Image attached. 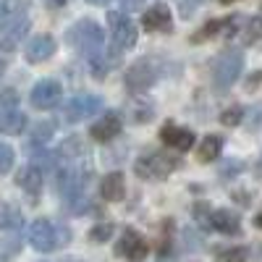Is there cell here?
<instances>
[{
  "label": "cell",
  "mask_w": 262,
  "mask_h": 262,
  "mask_svg": "<svg viewBox=\"0 0 262 262\" xmlns=\"http://www.w3.org/2000/svg\"><path fill=\"white\" fill-rule=\"evenodd\" d=\"M121 128H123L121 113L107 111L105 116H100V121H95V123L90 126V137H92L95 142H111V139H116V137L121 134Z\"/></svg>",
  "instance_id": "30bf717a"
},
{
  "label": "cell",
  "mask_w": 262,
  "mask_h": 262,
  "mask_svg": "<svg viewBox=\"0 0 262 262\" xmlns=\"http://www.w3.org/2000/svg\"><path fill=\"white\" fill-rule=\"evenodd\" d=\"M86 63H90V71H92L95 79H105L107 74H111V69L121 66V53H118V48H113V50L102 48V50H97V53H92L90 58H86Z\"/></svg>",
  "instance_id": "4fadbf2b"
},
{
  "label": "cell",
  "mask_w": 262,
  "mask_h": 262,
  "mask_svg": "<svg viewBox=\"0 0 262 262\" xmlns=\"http://www.w3.org/2000/svg\"><path fill=\"white\" fill-rule=\"evenodd\" d=\"M13 160H16L13 147H8V144L0 142V176H3V173H8V170L13 168Z\"/></svg>",
  "instance_id": "f1b7e54d"
},
{
  "label": "cell",
  "mask_w": 262,
  "mask_h": 262,
  "mask_svg": "<svg viewBox=\"0 0 262 262\" xmlns=\"http://www.w3.org/2000/svg\"><path fill=\"white\" fill-rule=\"evenodd\" d=\"M27 128V116L21 113V111H13V113H6V116H0V131L3 134H21V131Z\"/></svg>",
  "instance_id": "44dd1931"
},
{
  "label": "cell",
  "mask_w": 262,
  "mask_h": 262,
  "mask_svg": "<svg viewBox=\"0 0 262 262\" xmlns=\"http://www.w3.org/2000/svg\"><path fill=\"white\" fill-rule=\"evenodd\" d=\"M16 184L24 189L32 200H37L39 196V191H42V184H45V173H42L37 165H27L24 170H18V176H16Z\"/></svg>",
  "instance_id": "e0dca14e"
},
{
  "label": "cell",
  "mask_w": 262,
  "mask_h": 262,
  "mask_svg": "<svg viewBox=\"0 0 262 262\" xmlns=\"http://www.w3.org/2000/svg\"><path fill=\"white\" fill-rule=\"evenodd\" d=\"M244 107L242 105H231V107H226L223 111V116H221V123L223 126H236V123H242L244 121Z\"/></svg>",
  "instance_id": "4316f807"
},
{
  "label": "cell",
  "mask_w": 262,
  "mask_h": 262,
  "mask_svg": "<svg viewBox=\"0 0 262 262\" xmlns=\"http://www.w3.org/2000/svg\"><path fill=\"white\" fill-rule=\"evenodd\" d=\"M207 226L217 233H226V236H238L242 233V221L238 215L231 210H212L207 212Z\"/></svg>",
  "instance_id": "9a60e30c"
},
{
  "label": "cell",
  "mask_w": 262,
  "mask_h": 262,
  "mask_svg": "<svg viewBox=\"0 0 262 262\" xmlns=\"http://www.w3.org/2000/svg\"><path fill=\"white\" fill-rule=\"evenodd\" d=\"M13 111H18V92H16V90L0 92V116L13 113Z\"/></svg>",
  "instance_id": "484cf974"
},
{
  "label": "cell",
  "mask_w": 262,
  "mask_h": 262,
  "mask_svg": "<svg viewBox=\"0 0 262 262\" xmlns=\"http://www.w3.org/2000/svg\"><path fill=\"white\" fill-rule=\"evenodd\" d=\"M181 168V160L173 158L170 152H163V149H152V152H144V155L137 158L134 163V173L144 181H165L173 170Z\"/></svg>",
  "instance_id": "7a4b0ae2"
},
{
  "label": "cell",
  "mask_w": 262,
  "mask_h": 262,
  "mask_svg": "<svg viewBox=\"0 0 262 262\" xmlns=\"http://www.w3.org/2000/svg\"><path fill=\"white\" fill-rule=\"evenodd\" d=\"M160 139L173 152H186V149L194 147V131H189L184 126H176V123H165L160 128Z\"/></svg>",
  "instance_id": "7c38bea8"
},
{
  "label": "cell",
  "mask_w": 262,
  "mask_h": 262,
  "mask_svg": "<svg viewBox=\"0 0 262 262\" xmlns=\"http://www.w3.org/2000/svg\"><path fill=\"white\" fill-rule=\"evenodd\" d=\"M244 170V163L242 160H233V163H228L226 168H223V179H231L233 173H242Z\"/></svg>",
  "instance_id": "d6a6232c"
},
{
  "label": "cell",
  "mask_w": 262,
  "mask_h": 262,
  "mask_svg": "<svg viewBox=\"0 0 262 262\" xmlns=\"http://www.w3.org/2000/svg\"><path fill=\"white\" fill-rule=\"evenodd\" d=\"M179 6H181V16H184V18H191V16L196 13L194 8L200 6V0H179Z\"/></svg>",
  "instance_id": "1f68e13d"
},
{
  "label": "cell",
  "mask_w": 262,
  "mask_h": 262,
  "mask_svg": "<svg viewBox=\"0 0 262 262\" xmlns=\"http://www.w3.org/2000/svg\"><path fill=\"white\" fill-rule=\"evenodd\" d=\"M238 37H242L247 45H252V42H262V16L244 18L242 29H238Z\"/></svg>",
  "instance_id": "603a6c76"
},
{
  "label": "cell",
  "mask_w": 262,
  "mask_h": 262,
  "mask_svg": "<svg viewBox=\"0 0 262 262\" xmlns=\"http://www.w3.org/2000/svg\"><path fill=\"white\" fill-rule=\"evenodd\" d=\"M254 226H257V228H262V212H259V215L254 217Z\"/></svg>",
  "instance_id": "f35d334b"
},
{
  "label": "cell",
  "mask_w": 262,
  "mask_h": 262,
  "mask_svg": "<svg viewBox=\"0 0 262 262\" xmlns=\"http://www.w3.org/2000/svg\"><path fill=\"white\" fill-rule=\"evenodd\" d=\"M3 74H6V60L0 58V79H3Z\"/></svg>",
  "instance_id": "74e56055"
},
{
  "label": "cell",
  "mask_w": 262,
  "mask_h": 262,
  "mask_svg": "<svg viewBox=\"0 0 262 262\" xmlns=\"http://www.w3.org/2000/svg\"><path fill=\"white\" fill-rule=\"evenodd\" d=\"M48 3H50V6H55V8H60V6L69 3V0H48Z\"/></svg>",
  "instance_id": "e575fe53"
},
{
  "label": "cell",
  "mask_w": 262,
  "mask_h": 262,
  "mask_svg": "<svg viewBox=\"0 0 262 262\" xmlns=\"http://www.w3.org/2000/svg\"><path fill=\"white\" fill-rule=\"evenodd\" d=\"M215 259L217 262H252L254 254L249 247H223L215 252Z\"/></svg>",
  "instance_id": "ffe728a7"
},
{
  "label": "cell",
  "mask_w": 262,
  "mask_h": 262,
  "mask_svg": "<svg viewBox=\"0 0 262 262\" xmlns=\"http://www.w3.org/2000/svg\"><path fill=\"white\" fill-rule=\"evenodd\" d=\"M55 39L50 37V34H39V37H34L29 45H27V60L29 63H45V60H50L53 58V53H55Z\"/></svg>",
  "instance_id": "2e32d148"
},
{
  "label": "cell",
  "mask_w": 262,
  "mask_h": 262,
  "mask_svg": "<svg viewBox=\"0 0 262 262\" xmlns=\"http://www.w3.org/2000/svg\"><path fill=\"white\" fill-rule=\"evenodd\" d=\"M221 3H236V0H221Z\"/></svg>",
  "instance_id": "ab89813d"
},
{
  "label": "cell",
  "mask_w": 262,
  "mask_h": 262,
  "mask_svg": "<svg viewBox=\"0 0 262 262\" xmlns=\"http://www.w3.org/2000/svg\"><path fill=\"white\" fill-rule=\"evenodd\" d=\"M100 194H102V200L107 202H121L123 196H126V179H123V173H107V176L102 179L100 184Z\"/></svg>",
  "instance_id": "ac0fdd59"
},
{
  "label": "cell",
  "mask_w": 262,
  "mask_h": 262,
  "mask_svg": "<svg viewBox=\"0 0 262 262\" xmlns=\"http://www.w3.org/2000/svg\"><path fill=\"white\" fill-rule=\"evenodd\" d=\"M168 71V63L160 55H144L139 60L131 63V69L126 71V90L128 92H147L152 84H158V79Z\"/></svg>",
  "instance_id": "6da1fadb"
},
{
  "label": "cell",
  "mask_w": 262,
  "mask_h": 262,
  "mask_svg": "<svg viewBox=\"0 0 262 262\" xmlns=\"http://www.w3.org/2000/svg\"><path fill=\"white\" fill-rule=\"evenodd\" d=\"M244 71V53L242 50H223L212 60V84L217 90H228Z\"/></svg>",
  "instance_id": "5b68a950"
},
{
  "label": "cell",
  "mask_w": 262,
  "mask_h": 262,
  "mask_svg": "<svg viewBox=\"0 0 262 262\" xmlns=\"http://www.w3.org/2000/svg\"><path fill=\"white\" fill-rule=\"evenodd\" d=\"M21 223H24V217H21V212L8 205V202H0V231H8V228H18Z\"/></svg>",
  "instance_id": "cb8c5ba5"
},
{
  "label": "cell",
  "mask_w": 262,
  "mask_h": 262,
  "mask_svg": "<svg viewBox=\"0 0 262 262\" xmlns=\"http://www.w3.org/2000/svg\"><path fill=\"white\" fill-rule=\"evenodd\" d=\"M142 27L147 32H158V34H168L173 29V13L165 3H155L152 8L144 11L142 16Z\"/></svg>",
  "instance_id": "8fae6325"
},
{
  "label": "cell",
  "mask_w": 262,
  "mask_h": 262,
  "mask_svg": "<svg viewBox=\"0 0 262 262\" xmlns=\"http://www.w3.org/2000/svg\"><path fill=\"white\" fill-rule=\"evenodd\" d=\"M53 131H55L53 123H48V121H45V123H39V126L32 131V144H45V142L53 137Z\"/></svg>",
  "instance_id": "83f0119b"
},
{
  "label": "cell",
  "mask_w": 262,
  "mask_h": 262,
  "mask_svg": "<svg viewBox=\"0 0 262 262\" xmlns=\"http://www.w3.org/2000/svg\"><path fill=\"white\" fill-rule=\"evenodd\" d=\"M86 236H90V242H95V244H105V242H111V236H113V223H111V221H102V223L92 226Z\"/></svg>",
  "instance_id": "d4e9b609"
},
{
  "label": "cell",
  "mask_w": 262,
  "mask_h": 262,
  "mask_svg": "<svg viewBox=\"0 0 262 262\" xmlns=\"http://www.w3.org/2000/svg\"><path fill=\"white\" fill-rule=\"evenodd\" d=\"M86 3H92V6H107L111 0H86Z\"/></svg>",
  "instance_id": "d590c367"
},
{
  "label": "cell",
  "mask_w": 262,
  "mask_h": 262,
  "mask_svg": "<svg viewBox=\"0 0 262 262\" xmlns=\"http://www.w3.org/2000/svg\"><path fill=\"white\" fill-rule=\"evenodd\" d=\"M134 123H147L152 118V105H131V116H128Z\"/></svg>",
  "instance_id": "4dcf8cb0"
},
{
  "label": "cell",
  "mask_w": 262,
  "mask_h": 262,
  "mask_svg": "<svg viewBox=\"0 0 262 262\" xmlns=\"http://www.w3.org/2000/svg\"><path fill=\"white\" fill-rule=\"evenodd\" d=\"M21 249L18 238H8V242H0V262H8L11 257H16Z\"/></svg>",
  "instance_id": "f546056e"
},
{
  "label": "cell",
  "mask_w": 262,
  "mask_h": 262,
  "mask_svg": "<svg viewBox=\"0 0 262 262\" xmlns=\"http://www.w3.org/2000/svg\"><path fill=\"white\" fill-rule=\"evenodd\" d=\"M0 18H3V11H0Z\"/></svg>",
  "instance_id": "60d3db41"
},
{
  "label": "cell",
  "mask_w": 262,
  "mask_h": 262,
  "mask_svg": "<svg viewBox=\"0 0 262 262\" xmlns=\"http://www.w3.org/2000/svg\"><path fill=\"white\" fill-rule=\"evenodd\" d=\"M144 0H121V11H142Z\"/></svg>",
  "instance_id": "836d02e7"
},
{
  "label": "cell",
  "mask_w": 262,
  "mask_h": 262,
  "mask_svg": "<svg viewBox=\"0 0 262 262\" xmlns=\"http://www.w3.org/2000/svg\"><path fill=\"white\" fill-rule=\"evenodd\" d=\"M100 107H102L100 95H74L63 107V118L69 123H79V121H86L90 116H97Z\"/></svg>",
  "instance_id": "ba28073f"
},
{
  "label": "cell",
  "mask_w": 262,
  "mask_h": 262,
  "mask_svg": "<svg viewBox=\"0 0 262 262\" xmlns=\"http://www.w3.org/2000/svg\"><path fill=\"white\" fill-rule=\"evenodd\" d=\"M254 170H257V176H259V179H262V158H259V160H257V165H254Z\"/></svg>",
  "instance_id": "8d00e7d4"
},
{
  "label": "cell",
  "mask_w": 262,
  "mask_h": 262,
  "mask_svg": "<svg viewBox=\"0 0 262 262\" xmlns=\"http://www.w3.org/2000/svg\"><path fill=\"white\" fill-rule=\"evenodd\" d=\"M221 152H223V137H217V134H207L200 144V149H196V158H200V163H212L221 158Z\"/></svg>",
  "instance_id": "d6986e66"
},
{
  "label": "cell",
  "mask_w": 262,
  "mask_h": 262,
  "mask_svg": "<svg viewBox=\"0 0 262 262\" xmlns=\"http://www.w3.org/2000/svg\"><path fill=\"white\" fill-rule=\"evenodd\" d=\"M66 42H69L74 50H79L81 55L90 58L92 53H97V50L105 48V32H102V27L97 24V21L81 18V21H76L69 32H66Z\"/></svg>",
  "instance_id": "3957f363"
},
{
  "label": "cell",
  "mask_w": 262,
  "mask_h": 262,
  "mask_svg": "<svg viewBox=\"0 0 262 262\" xmlns=\"http://www.w3.org/2000/svg\"><path fill=\"white\" fill-rule=\"evenodd\" d=\"M71 242V231L66 226H55L48 217H39L29 226V244L37 252H53L60 244H69Z\"/></svg>",
  "instance_id": "277c9868"
},
{
  "label": "cell",
  "mask_w": 262,
  "mask_h": 262,
  "mask_svg": "<svg viewBox=\"0 0 262 262\" xmlns=\"http://www.w3.org/2000/svg\"><path fill=\"white\" fill-rule=\"evenodd\" d=\"M29 32V18H18V21H8V24L0 29V50L3 53H13L21 39Z\"/></svg>",
  "instance_id": "5bb4252c"
},
{
  "label": "cell",
  "mask_w": 262,
  "mask_h": 262,
  "mask_svg": "<svg viewBox=\"0 0 262 262\" xmlns=\"http://www.w3.org/2000/svg\"><path fill=\"white\" fill-rule=\"evenodd\" d=\"M63 97V90H60V84L55 79H42L32 86V92H29V102L37 107V111H50V107H55Z\"/></svg>",
  "instance_id": "9c48e42d"
},
{
  "label": "cell",
  "mask_w": 262,
  "mask_h": 262,
  "mask_svg": "<svg viewBox=\"0 0 262 262\" xmlns=\"http://www.w3.org/2000/svg\"><path fill=\"white\" fill-rule=\"evenodd\" d=\"M29 0H3L0 3V11H3V18H6V24L8 21H18V18H27L24 13L29 11Z\"/></svg>",
  "instance_id": "7402d4cb"
},
{
  "label": "cell",
  "mask_w": 262,
  "mask_h": 262,
  "mask_svg": "<svg viewBox=\"0 0 262 262\" xmlns=\"http://www.w3.org/2000/svg\"><path fill=\"white\" fill-rule=\"evenodd\" d=\"M116 254L126 257L128 262H142L149 254V242L137 231V228H123L121 238L116 242Z\"/></svg>",
  "instance_id": "52a82bcc"
},
{
  "label": "cell",
  "mask_w": 262,
  "mask_h": 262,
  "mask_svg": "<svg viewBox=\"0 0 262 262\" xmlns=\"http://www.w3.org/2000/svg\"><path fill=\"white\" fill-rule=\"evenodd\" d=\"M107 29H111V39L116 42L118 50H128L137 45L139 32L137 24L131 21V16H126L123 11H107Z\"/></svg>",
  "instance_id": "8992f818"
}]
</instances>
